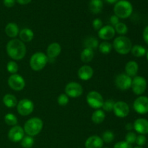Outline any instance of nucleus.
Masks as SVG:
<instances>
[{"instance_id":"1","label":"nucleus","mask_w":148,"mask_h":148,"mask_svg":"<svg viewBox=\"0 0 148 148\" xmlns=\"http://www.w3.org/2000/svg\"><path fill=\"white\" fill-rule=\"evenodd\" d=\"M6 50L8 56L14 60H20L26 54V46L20 39L13 38L7 43Z\"/></svg>"},{"instance_id":"2","label":"nucleus","mask_w":148,"mask_h":148,"mask_svg":"<svg viewBox=\"0 0 148 148\" xmlns=\"http://www.w3.org/2000/svg\"><path fill=\"white\" fill-rule=\"evenodd\" d=\"M112 46L117 53L121 55H126L131 51L132 43L127 36H120L114 39Z\"/></svg>"},{"instance_id":"3","label":"nucleus","mask_w":148,"mask_h":148,"mask_svg":"<svg viewBox=\"0 0 148 148\" xmlns=\"http://www.w3.org/2000/svg\"><path fill=\"white\" fill-rule=\"evenodd\" d=\"M43 127V122L41 119L33 117L25 123L23 130L27 135L33 137L34 136L38 135L41 132Z\"/></svg>"},{"instance_id":"4","label":"nucleus","mask_w":148,"mask_h":148,"mask_svg":"<svg viewBox=\"0 0 148 148\" xmlns=\"http://www.w3.org/2000/svg\"><path fill=\"white\" fill-rule=\"evenodd\" d=\"M115 15L119 18L126 19L130 17L133 12V7L127 0H120L116 3L114 9Z\"/></svg>"},{"instance_id":"5","label":"nucleus","mask_w":148,"mask_h":148,"mask_svg":"<svg viewBox=\"0 0 148 148\" xmlns=\"http://www.w3.org/2000/svg\"><path fill=\"white\" fill-rule=\"evenodd\" d=\"M49 62L47 56L43 52H36L30 59V66L33 70L38 72L42 70Z\"/></svg>"},{"instance_id":"6","label":"nucleus","mask_w":148,"mask_h":148,"mask_svg":"<svg viewBox=\"0 0 148 148\" xmlns=\"http://www.w3.org/2000/svg\"><path fill=\"white\" fill-rule=\"evenodd\" d=\"M86 101L89 106L96 110L102 108L104 102L101 94L95 90L88 92L86 96Z\"/></svg>"},{"instance_id":"7","label":"nucleus","mask_w":148,"mask_h":148,"mask_svg":"<svg viewBox=\"0 0 148 148\" xmlns=\"http://www.w3.org/2000/svg\"><path fill=\"white\" fill-rule=\"evenodd\" d=\"M147 80L142 76H135L132 81L131 88L133 92L137 95H142L147 89Z\"/></svg>"},{"instance_id":"8","label":"nucleus","mask_w":148,"mask_h":148,"mask_svg":"<svg viewBox=\"0 0 148 148\" xmlns=\"http://www.w3.org/2000/svg\"><path fill=\"white\" fill-rule=\"evenodd\" d=\"M17 110L20 115L26 116L33 113L34 110V103L31 100L24 98L17 103Z\"/></svg>"},{"instance_id":"9","label":"nucleus","mask_w":148,"mask_h":148,"mask_svg":"<svg viewBox=\"0 0 148 148\" xmlns=\"http://www.w3.org/2000/svg\"><path fill=\"white\" fill-rule=\"evenodd\" d=\"M65 94L69 98H77L81 96L83 93V88L82 85L76 82H69L65 87Z\"/></svg>"},{"instance_id":"10","label":"nucleus","mask_w":148,"mask_h":148,"mask_svg":"<svg viewBox=\"0 0 148 148\" xmlns=\"http://www.w3.org/2000/svg\"><path fill=\"white\" fill-rule=\"evenodd\" d=\"M8 85L11 89L15 91H20L24 89L25 86V81L24 78L18 74L11 75L8 78Z\"/></svg>"},{"instance_id":"11","label":"nucleus","mask_w":148,"mask_h":148,"mask_svg":"<svg viewBox=\"0 0 148 148\" xmlns=\"http://www.w3.org/2000/svg\"><path fill=\"white\" fill-rule=\"evenodd\" d=\"M132 81V79L131 77L128 76L125 73H121L116 77L115 85L118 89L121 90H127L131 88Z\"/></svg>"},{"instance_id":"12","label":"nucleus","mask_w":148,"mask_h":148,"mask_svg":"<svg viewBox=\"0 0 148 148\" xmlns=\"http://www.w3.org/2000/svg\"><path fill=\"white\" fill-rule=\"evenodd\" d=\"M133 108L139 114L148 113V97L140 95L137 98L133 103Z\"/></svg>"},{"instance_id":"13","label":"nucleus","mask_w":148,"mask_h":148,"mask_svg":"<svg viewBox=\"0 0 148 148\" xmlns=\"http://www.w3.org/2000/svg\"><path fill=\"white\" fill-rule=\"evenodd\" d=\"M113 111L119 118H125L130 114V106L124 101H117L114 103Z\"/></svg>"},{"instance_id":"14","label":"nucleus","mask_w":148,"mask_h":148,"mask_svg":"<svg viewBox=\"0 0 148 148\" xmlns=\"http://www.w3.org/2000/svg\"><path fill=\"white\" fill-rule=\"evenodd\" d=\"M25 137V132L20 126L15 125L12 127L8 132V138L13 143H19Z\"/></svg>"},{"instance_id":"15","label":"nucleus","mask_w":148,"mask_h":148,"mask_svg":"<svg viewBox=\"0 0 148 148\" xmlns=\"http://www.w3.org/2000/svg\"><path fill=\"white\" fill-rule=\"evenodd\" d=\"M115 35V29H114V27L112 25L103 26L98 30V37L101 39H102V40H105L106 41L112 39Z\"/></svg>"},{"instance_id":"16","label":"nucleus","mask_w":148,"mask_h":148,"mask_svg":"<svg viewBox=\"0 0 148 148\" xmlns=\"http://www.w3.org/2000/svg\"><path fill=\"white\" fill-rule=\"evenodd\" d=\"M134 130L138 134H148V120L144 118H139L134 121L133 124Z\"/></svg>"},{"instance_id":"17","label":"nucleus","mask_w":148,"mask_h":148,"mask_svg":"<svg viewBox=\"0 0 148 148\" xmlns=\"http://www.w3.org/2000/svg\"><path fill=\"white\" fill-rule=\"evenodd\" d=\"M94 71L89 65H83L77 71V76L81 80L88 81L92 77Z\"/></svg>"},{"instance_id":"18","label":"nucleus","mask_w":148,"mask_h":148,"mask_svg":"<svg viewBox=\"0 0 148 148\" xmlns=\"http://www.w3.org/2000/svg\"><path fill=\"white\" fill-rule=\"evenodd\" d=\"M62 51V46L58 43H52L49 45L46 50V56L48 59H54L55 58L57 57Z\"/></svg>"},{"instance_id":"19","label":"nucleus","mask_w":148,"mask_h":148,"mask_svg":"<svg viewBox=\"0 0 148 148\" xmlns=\"http://www.w3.org/2000/svg\"><path fill=\"white\" fill-rule=\"evenodd\" d=\"M103 142L101 137L92 135L88 137L85 143V148H103Z\"/></svg>"},{"instance_id":"20","label":"nucleus","mask_w":148,"mask_h":148,"mask_svg":"<svg viewBox=\"0 0 148 148\" xmlns=\"http://www.w3.org/2000/svg\"><path fill=\"white\" fill-rule=\"evenodd\" d=\"M139 71V65L135 61H130L125 65V74L131 77L137 76Z\"/></svg>"},{"instance_id":"21","label":"nucleus","mask_w":148,"mask_h":148,"mask_svg":"<svg viewBox=\"0 0 148 148\" xmlns=\"http://www.w3.org/2000/svg\"><path fill=\"white\" fill-rule=\"evenodd\" d=\"M19 36H20V40L23 41V43H28L30 42L34 38V33L33 30L27 27L22 29L19 33Z\"/></svg>"},{"instance_id":"22","label":"nucleus","mask_w":148,"mask_h":148,"mask_svg":"<svg viewBox=\"0 0 148 148\" xmlns=\"http://www.w3.org/2000/svg\"><path fill=\"white\" fill-rule=\"evenodd\" d=\"M5 33L8 37L14 38L17 37L20 33L18 25L14 23H10L6 25L5 27Z\"/></svg>"},{"instance_id":"23","label":"nucleus","mask_w":148,"mask_h":148,"mask_svg":"<svg viewBox=\"0 0 148 148\" xmlns=\"http://www.w3.org/2000/svg\"><path fill=\"white\" fill-rule=\"evenodd\" d=\"M3 103L7 108H14L17 105V100L14 95L6 94L3 97Z\"/></svg>"},{"instance_id":"24","label":"nucleus","mask_w":148,"mask_h":148,"mask_svg":"<svg viewBox=\"0 0 148 148\" xmlns=\"http://www.w3.org/2000/svg\"><path fill=\"white\" fill-rule=\"evenodd\" d=\"M94 58V51L93 50L90 49H85L82 50L80 54V59L84 63H89Z\"/></svg>"},{"instance_id":"25","label":"nucleus","mask_w":148,"mask_h":148,"mask_svg":"<svg viewBox=\"0 0 148 148\" xmlns=\"http://www.w3.org/2000/svg\"><path fill=\"white\" fill-rule=\"evenodd\" d=\"M103 4L101 0H90L89 3V9L94 14H98L102 10Z\"/></svg>"},{"instance_id":"26","label":"nucleus","mask_w":148,"mask_h":148,"mask_svg":"<svg viewBox=\"0 0 148 148\" xmlns=\"http://www.w3.org/2000/svg\"><path fill=\"white\" fill-rule=\"evenodd\" d=\"M105 112L101 109L95 110L93 112V114H92V116H91V119H92V122L97 124L102 123L105 120Z\"/></svg>"},{"instance_id":"27","label":"nucleus","mask_w":148,"mask_h":148,"mask_svg":"<svg viewBox=\"0 0 148 148\" xmlns=\"http://www.w3.org/2000/svg\"><path fill=\"white\" fill-rule=\"evenodd\" d=\"M130 52H132V54L135 57L140 58L145 56L147 53V49L141 45H134L132 46Z\"/></svg>"},{"instance_id":"28","label":"nucleus","mask_w":148,"mask_h":148,"mask_svg":"<svg viewBox=\"0 0 148 148\" xmlns=\"http://www.w3.org/2000/svg\"><path fill=\"white\" fill-rule=\"evenodd\" d=\"M98 46H99V43H98V39L92 36L88 37L84 41V46L87 49L94 50L95 49L98 48Z\"/></svg>"},{"instance_id":"29","label":"nucleus","mask_w":148,"mask_h":148,"mask_svg":"<svg viewBox=\"0 0 148 148\" xmlns=\"http://www.w3.org/2000/svg\"><path fill=\"white\" fill-rule=\"evenodd\" d=\"M113 49V46L111 43L108 41H103L98 46V49L101 53L103 54H108L111 52Z\"/></svg>"},{"instance_id":"30","label":"nucleus","mask_w":148,"mask_h":148,"mask_svg":"<svg viewBox=\"0 0 148 148\" xmlns=\"http://www.w3.org/2000/svg\"><path fill=\"white\" fill-rule=\"evenodd\" d=\"M4 121L7 125L14 127V126L17 125V118L14 114L9 113V114H6L5 116H4Z\"/></svg>"},{"instance_id":"31","label":"nucleus","mask_w":148,"mask_h":148,"mask_svg":"<svg viewBox=\"0 0 148 148\" xmlns=\"http://www.w3.org/2000/svg\"><path fill=\"white\" fill-rule=\"evenodd\" d=\"M20 144L23 148H31L34 144V139L30 136H25L20 141Z\"/></svg>"},{"instance_id":"32","label":"nucleus","mask_w":148,"mask_h":148,"mask_svg":"<svg viewBox=\"0 0 148 148\" xmlns=\"http://www.w3.org/2000/svg\"><path fill=\"white\" fill-rule=\"evenodd\" d=\"M115 31L120 36H124L128 32V27L127 25L124 23H119L115 26Z\"/></svg>"},{"instance_id":"33","label":"nucleus","mask_w":148,"mask_h":148,"mask_svg":"<svg viewBox=\"0 0 148 148\" xmlns=\"http://www.w3.org/2000/svg\"><path fill=\"white\" fill-rule=\"evenodd\" d=\"M102 139L103 142L106 143H111L114 140V134L112 131L111 130H106L103 132L102 134Z\"/></svg>"},{"instance_id":"34","label":"nucleus","mask_w":148,"mask_h":148,"mask_svg":"<svg viewBox=\"0 0 148 148\" xmlns=\"http://www.w3.org/2000/svg\"><path fill=\"white\" fill-rule=\"evenodd\" d=\"M18 69V64L15 62H14V61H10V62H9L7 63V69L8 71V72H10L12 75L17 74Z\"/></svg>"},{"instance_id":"35","label":"nucleus","mask_w":148,"mask_h":148,"mask_svg":"<svg viewBox=\"0 0 148 148\" xmlns=\"http://www.w3.org/2000/svg\"><path fill=\"white\" fill-rule=\"evenodd\" d=\"M114 103H115V102L111 99L107 100V101H104L102 106L103 111H107V112H111V111H112L113 108H114Z\"/></svg>"},{"instance_id":"36","label":"nucleus","mask_w":148,"mask_h":148,"mask_svg":"<svg viewBox=\"0 0 148 148\" xmlns=\"http://www.w3.org/2000/svg\"><path fill=\"white\" fill-rule=\"evenodd\" d=\"M57 103L61 106H65L69 103V97L65 93H62L59 95L57 98Z\"/></svg>"},{"instance_id":"37","label":"nucleus","mask_w":148,"mask_h":148,"mask_svg":"<svg viewBox=\"0 0 148 148\" xmlns=\"http://www.w3.org/2000/svg\"><path fill=\"white\" fill-rule=\"evenodd\" d=\"M136 139H137V134L133 132H130L125 136V141L130 145L135 143Z\"/></svg>"},{"instance_id":"38","label":"nucleus","mask_w":148,"mask_h":148,"mask_svg":"<svg viewBox=\"0 0 148 148\" xmlns=\"http://www.w3.org/2000/svg\"><path fill=\"white\" fill-rule=\"evenodd\" d=\"M147 143V138L143 134H140V135L137 136V139H136L135 143H137V146L140 147H143Z\"/></svg>"},{"instance_id":"39","label":"nucleus","mask_w":148,"mask_h":148,"mask_svg":"<svg viewBox=\"0 0 148 148\" xmlns=\"http://www.w3.org/2000/svg\"><path fill=\"white\" fill-rule=\"evenodd\" d=\"M92 27L95 30H99L103 27V22L101 21V19L95 18L92 21Z\"/></svg>"},{"instance_id":"40","label":"nucleus","mask_w":148,"mask_h":148,"mask_svg":"<svg viewBox=\"0 0 148 148\" xmlns=\"http://www.w3.org/2000/svg\"><path fill=\"white\" fill-rule=\"evenodd\" d=\"M114 148H133V147L132 146V145L129 144V143H127L126 141H121L116 143Z\"/></svg>"},{"instance_id":"41","label":"nucleus","mask_w":148,"mask_h":148,"mask_svg":"<svg viewBox=\"0 0 148 148\" xmlns=\"http://www.w3.org/2000/svg\"><path fill=\"white\" fill-rule=\"evenodd\" d=\"M110 22H111V25H112L113 26H116L119 23V18L116 15L114 14V15H112L111 17V18H110Z\"/></svg>"},{"instance_id":"42","label":"nucleus","mask_w":148,"mask_h":148,"mask_svg":"<svg viewBox=\"0 0 148 148\" xmlns=\"http://www.w3.org/2000/svg\"><path fill=\"white\" fill-rule=\"evenodd\" d=\"M4 6L7 7H12L15 4V0H3Z\"/></svg>"},{"instance_id":"43","label":"nucleus","mask_w":148,"mask_h":148,"mask_svg":"<svg viewBox=\"0 0 148 148\" xmlns=\"http://www.w3.org/2000/svg\"><path fill=\"white\" fill-rule=\"evenodd\" d=\"M143 39H144L145 42L148 45V25L146 26L145 28L144 29V31H143Z\"/></svg>"},{"instance_id":"44","label":"nucleus","mask_w":148,"mask_h":148,"mask_svg":"<svg viewBox=\"0 0 148 148\" xmlns=\"http://www.w3.org/2000/svg\"><path fill=\"white\" fill-rule=\"evenodd\" d=\"M125 129L127 130V131H131L134 129V127H133V124L132 123H128L125 125Z\"/></svg>"},{"instance_id":"45","label":"nucleus","mask_w":148,"mask_h":148,"mask_svg":"<svg viewBox=\"0 0 148 148\" xmlns=\"http://www.w3.org/2000/svg\"><path fill=\"white\" fill-rule=\"evenodd\" d=\"M17 2L20 4H23V5H25V4H27L28 3H30L31 1V0H16Z\"/></svg>"},{"instance_id":"46","label":"nucleus","mask_w":148,"mask_h":148,"mask_svg":"<svg viewBox=\"0 0 148 148\" xmlns=\"http://www.w3.org/2000/svg\"><path fill=\"white\" fill-rule=\"evenodd\" d=\"M106 1L110 4H114V3H116L119 0H106Z\"/></svg>"},{"instance_id":"47","label":"nucleus","mask_w":148,"mask_h":148,"mask_svg":"<svg viewBox=\"0 0 148 148\" xmlns=\"http://www.w3.org/2000/svg\"><path fill=\"white\" fill-rule=\"evenodd\" d=\"M146 56H147V61H148V51H147V53H146Z\"/></svg>"},{"instance_id":"48","label":"nucleus","mask_w":148,"mask_h":148,"mask_svg":"<svg viewBox=\"0 0 148 148\" xmlns=\"http://www.w3.org/2000/svg\"><path fill=\"white\" fill-rule=\"evenodd\" d=\"M134 148H143V147H140V146H137V147H134Z\"/></svg>"},{"instance_id":"49","label":"nucleus","mask_w":148,"mask_h":148,"mask_svg":"<svg viewBox=\"0 0 148 148\" xmlns=\"http://www.w3.org/2000/svg\"><path fill=\"white\" fill-rule=\"evenodd\" d=\"M104 148H108V147H104Z\"/></svg>"}]
</instances>
